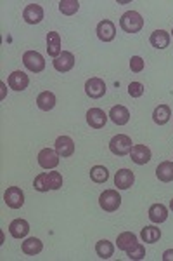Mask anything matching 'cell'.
I'll return each mask as SVG.
<instances>
[{"mask_svg":"<svg viewBox=\"0 0 173 261\" xmlns=\"http://www.w3.org/2000/svg\"><path fill=\"white\" fill-rule=\"evenodd\" d=\"M144 27V19L137 11H126L120 19V28L126 33H139Z\"/></svg>","mask_w":173,"mask_h":261,"instance_id":"cell-1","label":"cell"},{"mask_svg":"<svg viewBox=\"0 0 173 261\" xmlns=\"http://www.w3.org/2000/svg\"><path fill=\"white\" fill-rule=\"evenodd\" d=\"M132 145L133 143L130 140V136H126V134H118V136H115L109 141V150H111V153L118 155V157H123V155L130 153Z\"/></svg>","mask_w":173,"mask_h":261,"instance_id":"cell-2","label":"cell"},{"mask_svg":"<svg viewBox=\"0 0 173 261\" xmlns=\"http://www.w3.org/2000/svg\"><path fill=\"white\" fill-rule=\"evenodd\" d=\"M99 205L106 213H115L118 207L121 205V197L116 190H106L100 193L99 197Z\"/></svg>","mask_w":173,"mask_h":261,"instance_id":"cell-3","label":"cell"},{"mask_svg":"<svg viewBox=\"0 0 173 261\" xmlns=\"http://www.w3.org/2000/svg\"><path fill=\"white\" fill-rule=\"evenodd\" d=\"M23 65L26 66L29 71H33V73H40V71H44L45 68V60L37 50H26V53L23 54Z\"/></svg>","mask_w":173,"mask_h":261,"instance_id":"cell-4","label":"cell"},{"mask_svg":"<svg viewBox=\"0 0 173 261\" xmlns=\"http://www.w3.org/2000/svg\"><path fill=\"white\" fill-rule=\"evenodd\" d=\"M4 202L9 205L11 209H19L24 204V193L19 187H9L4 193Z\"/></svg>","mask_w":173,"mask_h":261,"instance_id":"cell-5","label":"cell"},{"mask_svg":"<svg viewBox=\"0 0 173 261\" xmlns=\"http://www.w3.org/2000/svg\"><path fill=\"white\" fill-rule=\"evenodd\" d=\"M85 92H87V96H90V98L99 99L106 94V84H104L102 79L92 77L85 82Z\"/></svg>","mask_w":173,"mask_h":261,"instance_id":"cell-6","label":"cell"},{"mask_svg":"<svg viewBox=\"0 0 173 261\" xmlns=\"http://www.w3.org/2000/svg\"><path fill=\"white\" fill-rule=\"evenodd\" d=\"M39 164L44 169H54L59 166V153L52 148H44L39 153Z\"/></svg>","mask_w":173,"mask_h":261,"instance_id":"cell-7","label":"cell"},{"mask_svg":"<svg viewBox=\"0 0 173 261\" xmlns=\"http://www.w3.org/2000/svg\"><path fill=\"white\" fill-rule=\"evenodd\" d=\"M109 117L106 115V112L100 110V108H90L87 112V122L92 129H102L106 125Z\"/></svg>","mask_w":173,"mask_h":261,"instance_id":"cell-8","label":"cell"},{"mask_svg":"<svg viewBox=\"0 0 173 261\" xmlns=\"http://www.w3.org/2000/svg\"><path fill=\"white\" fill-rule=\"evenodd\" d=\"M97 37H99V40H102V42L115 40V37H116L115 23H113V21H109V19L100 21V23L97 24Z\"/></svg>","mask_w":173,"mask_h":261,"instance_id":"cell-9","label":"cell"},{"mask_svg":"<svg viewBox=\"0 0 173 261\" xmlns=\"http://www.w3.org/2000/svg\"><path fill=\"white\" fill-rule=\"evenodd\" d=\"M7 84H9V87L12 91H24L29 86V79H28V75L24 73V71L16 70V71H12V73L9 75Z\"/></svg>","mask_w":173,"mask_h":261,"instance_id":"cell-10","label":"cell"},{"mask_svg":"<svg viewBox=\"0 0 173 261\" xmlns=\"http://www.w3.org/2000/svg\"><path fill=\"white\" fill-rule=\"evenodd\" d=\"M23 18L28 24H39L44 19V9H42V6H39V4H28L24 7Z\"/></svg>","mask_w":173,"mask_h":261,"instance_id":"cell-11","label":"cell"},{"mask_svg":"<svg viewBox=\"0 0 173 261\" xmlns=\"http://www.w3.org/2000/svg\"><path fill=\"white\" fill-rule=\"evenodd\" d=\"M130 157L132 162H135L137 166H144L151 161V150L146 145H133L130 150Z\"/></svg>","mask_w":173,"mask_h":261,"instance_id":"cell-12","label":"cell"},{"mask_svg":"<svg viewBox=\"0 0 173 261\" xmlns=\"http://www.w3.org/2000/svg\"><path fill=\"white\" fill-rule=\"evenodd\" d=\"M52 65L57 71L66 73V71H70L75 66V56L71 53H67V50H62L61 56H57L56 60L52 61Z\"/></svg>","mask_w":173,"mask_h":261,"instance_id":"cell-13","label":"cell"},{"mask_svg":"<svg viewBox=\"0 0 173 261\" xmlns=\"http://www.w3.org/2000/svg\"><path fill=\"white\" fill-rule=\"evenodd\" d=\"M56 151L59 157H71L75 153V141L70 136H59L56 140Z\"/></svg>","mask_w":173,"mask_h":261,"instance_id":"cell-14","label":"cell"},{"mask_svg":"<svg viewBox=\"0 0 173 261\" xmlns=\"http://www.w3.org/2000/svg\"><path fill=\"white\" fill-rule=\"evenodd\" d=\"M133 181H135V176L130 169H120L115 174V185L120 190H128L133 185Z\"/></svg>","mask_w":173,"mask_h":261,"instance_id":"cell-15","label":"cell"},{"mask_svg":"<svg viewBox=\"0 0 173 261\" xmlns=\"http://www.w3.org/2000/svg\"><path fill=\"white\" fill-rule=\"evenodd\" d=\"M47 53L49 56H52L56 60L57 56H61L62 47H61V35L57 32H49L47 33Z\"/></svg>","mask_w":173,"mask_h":261,"instance_id":"cell-16","label":"cell"},{"mask_svg":"<svg viewBox=\"0 0 173 261\" xmlns=\"http://www.w3.org/2000/svg\"><path fill=\"white\" fill-rule=\"evenodd\" d=\"M108 117L115 122L116 125H125V124H128V120H130V112L126 110L125 107H121V105H116V107L111 108Z\"/></svg>","mask_w":173,"mask_h":261,"instance_id":"cell-17","label":"cell"},{"mask_svg":"<svg viewBox=\"0 0 173 261\" xmlns=\"http://www.w3.org/2000/svg\"><path fill=\"white\" fill-rule=\"evenodd\" d=\"M9 233L14 239H24L29 233V223L26 220H14L9 225Z\"/></svg>","mask_w":173,"mask_h":261,"instance_id":"cell-18","label":"cell"},{"mask_svg":"<svg viewBox=\"0 0 173 261\" xmlns=\"http://www.w3.org/2000/svg\"><path fill=\"white\" fill-rule=\"evenodd\" d=\"M37 107H39L42 112L52 110V108L56 107V96H54V92H50V91L40 92L39 98H37Z\"/></svg>","mask_w":173,"mask_h":261,"instance_id":"cell-19","label":"cell"},{"mask_svg":"<svg viewBox=\"0 0 173 261\" xmlns=\"http://www.w3.org/2000/svg\"><path fill=\"white\" fill-rule=\"evenodd\" d=\"M135 244H137V235L132 233V231H123V233H120V235H118V239H116L118 249L125 251V252L128 249H132Z\"/></svg>","mask_w":173,"mask_h":261,"instance_id":"cell-20","label":"cell"},{"mask_svg":"<svg viewBox=\"0 0 173 261\" xmlns=\"http://www.w3.org/2000/svg\"><path fill=\"white\" fill-rule=\"evenodd\" d=\"M21 249H23L24 254L35 256V254H40V252H42V249H44V244H42L40 239L29 237L23 244H21Z\"/></svg>","mask_w":173,"mask_h":261,"instance_id":"cell-21","label":"cell"},{"mask_svg":"<svg viewBox=\"0 0 173 261\" xmlns=\"http://www.w3.org/2000/svg\"><path fill=\"white\" fill-rule=\"evenodd\" d=\"M151 45L156 49H166L170 45V33L164 30H156L151 33Z\"/></svg>","mask_w":173,"mask_h":261,"instance_id":"cell-22","label":"cell"},{"mask_svg":"<svg viewBox=\"0 0 173 261\" xmlns=\"http://www.w3.org/2000/svg\"><path fill=\"white\" fill-rule=\"evenodd\" d=\"M156 176H158L159 181L163 183H170L173 181V162L170 161H164L156 167Z\"/></svg>","mask_w":173,"mask_h":261,"instance_id":"cell-23","label":"cell"},{"mask_svg":"<svg viewBox=\"0 0 173 261\" xmlns=\"http://www.w3.org/2000/svg\"><path fill=\"white\" fill-rule=\"evenodd\" d=\"M170 117H171V110L168 105H159V107H156L153 112V120L158 125H164L168 120H170Z\"/></svg>","mask_w":173,"mask_h":261,"instance_id":"cell-24","label":"cell"},{"mask_svg":"<svg viewBox=\"0 0 173 261\" xmlns=\"http://www.w3.org/2000/svg\"><path fill=\"white\" fill-rule=\"evenodd\" d=\"M168 218V209L163 204H153L149 207V220L153 223H163Z\"/></svg>","mask_w":173,"mask_h":261,"instance_id":"cell-25","label":"cell"},{"mask_svg":"<svg viewBox=\"0 0 173 261\" xmlns=\"http://www.w3.org/2000/svg\"><path fill=\"white\" fill-rule=\"evenodd\" d=\"M95 252L100 259H109L113 254H115V246L104 239V241H99L95 244Z\"/></svg>","mask_w":173,"mask_h":261,"instance_id":"cell-26","label":"cell"},{"mask_svg":"<svg viewBox=\"0 0 173 261\" xmlns=\"http://www.w3.org/2000/svg\"><path fill=\"white\" fill-rule=\"evenodd\" d=\"M141 237L146 244H154L161 239V230L156 228V226H146L141 231Z\"/></svg>","mask_w":173,"mask_h":261,"instance_id":"cell-27","label":"cell"},{"mask_svg":"<svg viewBox=\"0 0 173 261\" xmlns=\"http://www.w3.org/2000/svg\"><path fill=\"white\" fill-rule=\"evenodd\" d=\"M80 9V2L78 0H61L59 2V11L64 16H73L77 14Z\"/></svg>","mask_w":173,"mask_h":261,"instance_id":"cell-28","label":"cell"},{"mask_svg":"<svg viewBox=\"0 0 173 261\" xmlns=\"http://www.w3.org/2000/svg\"><path fill=\"white\" fill-rule=\"evenodd\" d=\"M109 178V172L104 166H94L90 169V179L94 183H106Z\"/></svg>","mask_w":173,"mask_h":261,"instance_id":"cell-29","label":"cell"},{"mask_svg":"<svg viewBox=\"0 0 173 261\" xmlns=\"http://www.w3.org/2000/svg\"><path fill=\"white\" fill-rule=\"evenodd\" d=\"M33 188H35L37 192H49L50 190V183H49V172H42L35 178L33 181Z\"/></svg>","mask_w":173,"mask_h":261,"instance_id":"cell-30","label":"cell"},{"mask_svg":"<svg viewBox=\"0 0 173 261\" xmlns=\"http://www.w3.org/2000/svg\"><path fill=\"white\" fill-rule=\"evenodd\" d=\"M126 256H128L130 259H144L146 258V247L137 242L132 249L126 251Z\"/></svg>","mask_w":173,"mask_h":261,"instance_id":"cell-31","label":"cell"},{"mask_svg":"<svg viewBox=\"0 0 173 261\" xmlns=\"http://www.w3.org/2000/svg\"><path fill=\"white\" fill-rule=\"evenodd\" d=\"M49 183H50V190H59L62 187V176L61 172H49Z\"/></svg>","mask_w":173,"mask_h":261,"instance_id":"cell-32","label":"cell"},{"mask_svg":"<svg viewBox=\"0 0 173 261\" xmlns=\"http://www.w3.org/2000/svg\"><path fill=\"white\" fill-rule=\"evenodd\" d=\"M144 66H146V63L141 56H132V60H130V70H132L133 73H141V71L144 70Z\"/></svg>","mask_w":173,"mask_h":261,"instance_id":"cell-33","label":"cell"},{"mask_svg":"<svg viewBox=\"0 0 173 261\" xmlns=\"http://www.w3.org/2000/svg\"><path fill=\"white\" fill-rule=\"evenodd\" d=\"M128 94L132 96V98H141V96L144 94V86H142L141 82H132L128 86Z\"/></svg>","mask_w":173,"mask_h":261,"instance_id":"cell-34","label":"cell"},{"mask_svg":"<svg viewBox=\"0 0 173 261\" xmlns=\"http://www.w3.org/2000/svg\"><path fill=\"white\" fill-rule=\"evenodd\" d=\"M163 261H173V249H168L163 252Z\"/></svg>","mask_w":173,"mask_h":261,"instance_id":"cell-35","label":"cell"},{"mask_svg":"<svg viewBox=\"0 0 173 261\" xmlns=\"http://www.w3.org/2000/svg\"><path fill=\"white\" fill-rule=\"evenodd\" d=\"M0 89H2V94H0V99H4L6 98V84H0Z\"/></svg>","mask_w":173,"mask_h":261,"instance_id":"cell-36","label":"cell"},{"mask_svg":"<svg viewBox=\"0 0 173 261\" xmlns=\"http://www.w3.org/2000/svg\"><path fill=\"white\" fill-rule=\"evenodd\" d=\"M170 209H171V211H173V199H171V202H170Z\"/></svg>","mask_w":173,"mask_h":261,"instance_id":"cell-37","label":"cell"},{"mask_svg":"<svg viewBox=\"0 0 173 261\" xmlns=\"http://www.w3.org/2000/svg\"><path fill=\"white\" fill-rule=\"evenodd\" d=\"M171 35H173V30H171Z\"/></svg>","mask_w":173,"mask_h":261,"instance_id":"cell-38","label":"cell"}]
</instances>
